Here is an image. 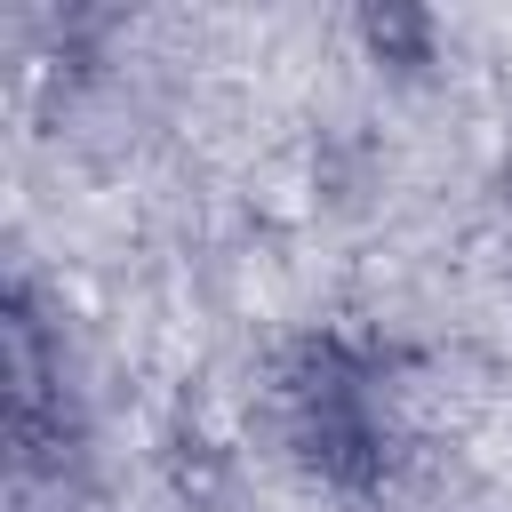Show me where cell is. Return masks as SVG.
<instances>
[{
  "instance_id": "1",
  "label": "cell",
  "mask_w": 512,
  "mask_h": 512,
  "mask_svg": "<svg viewBox=\"0 0 512 512\" xmlns=\"http://www.w3.org/2000/svg\"><path fill=\"white\" fill-rule=\"evenodd\" d=\"M360 32H368V48H376V56H408V64H424V48H432V24H424V16H408V8L360 16Z\"/></svg>"
}]
</instances>
